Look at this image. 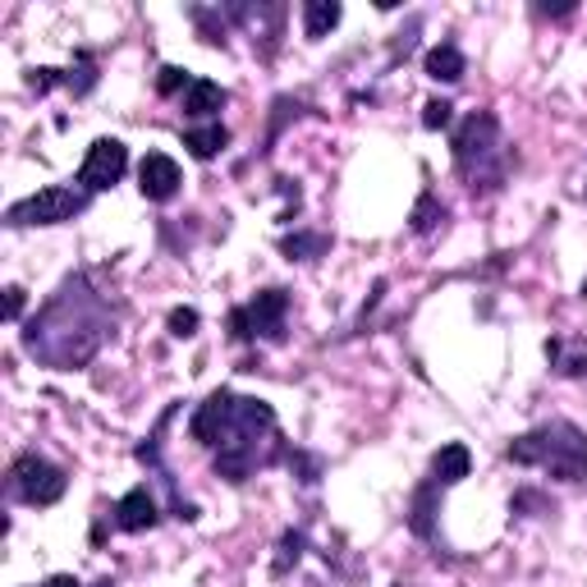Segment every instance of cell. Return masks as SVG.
Masks as SVG:
<instances>
[{
  "label": "cell",
  "mask_w": 587,
  "mask_h": 587,
  "mask_svg": "<svg viewBox=\"0 0 587 587\" xmlns=\"http://www.w3.org/2000/svg\"><path fill=\"white\" fill-rule=\"evenodd\" d=\"M184 115H193V120H207V115H216L225 106V88L212 84V78H193V88L179 97Z\"/></svg>",
  "instance_id": "cell-13"
},
{
  "label": "cell",
  "mask_w": 587,
  "mask_h": 587,
  "mask_svg": "<svg viewBox=\"0 0 587 587\" xmlns=\"http://www.w3.org/2000/svg\"><path fill=\"white\" fill-rule=\"evenodd\" d=\"M193 331H198V312H193V307H175V312H170V335L188 340Z\"/></svg>",
  "instance_id": "cell-21"
},
{
  "label": "cell",
  "mask_w": 587,
  "mask_h": 587,
  "mask_svg": "<svg viewBox=\"0 0 587 587\" xmlns=\"http://www.w3.org/2000/svg\"><path fill=\"white\" fill-rule=\"evenodd\" d=\"M10 487H14V496H19L23 505H56V500L65 496L69 478H65V468L47 463L42 454H23V459H14V468H10Z\"/></svg>",
  "instance_id": "cell-6"
},
{
  "label": "cell",
  "mask_w": 587,
  "mask_h": 587,
  "mask_svg": "<svg viewBox=\"0 0 587 587\" xmlns=\"http://www.w3.org/2000/svg\"><path fill=\"white\" fill-rule=\"evenodd\" d=\"M340 0H307L303 6V32L307 37H326L335 23H340Z\"/></svg>",
  "instance_id": "cell-15"
},
{
  "label": "cell",
  "mask_w": 587,
  "mask_h": 587,
  "mask_svg": "<svg viewBox=\"0 0 587 587\" xmlns=\"http://www.w3.org/2000/svg\"><path fill=\"white\" fill-rule=\"evenodd\" d=\"M179 184H184V175H179V166L170 162L166 151H147V156H143V166H138V188H143V198L170 203L175 193H179Z\"/></svg>",
  "instance_id": "cell-9"
},
{
  "label": "cell",
  "mask_w": 587,
  "mask_h": 587,
  "mask_svg": "<svg viewBox=\"0 0 587 587\" xmlns=\"http://www.w3.org/2000/svg\"><path fill=\"white\" fill-rule=\"evenodd\" d=\"M129 170V147L120 138H97L84 156V170H78V184H84L88 193H106L125 179Z\"/></svg>",
  "instance_id": "cell-8"
},
{
  "label": "cell",
  "mask_w": 587,
  "mask_h": 587,
  "mask_svg": "<svg viewBox=\"0 0 587 587\" xmlns=\"http://www.w3.org/2000/svg\"><path fill=\"white\" fill-rule=\"evenodd\" d=\"M229 390H216V395L203 400V409L193 413V441L198 446H216L221 432H225V418H229Z\"/></svg>",
  "instance_id": "cell-10"
},
{
  "label": "cell",
  "mask_w": 587,
  "mask_h": 587,
  "mask_svg": "<svg viewBox=\"0 0 587 587\" xmlns=\"http://www.w3.org/2000/svg\"><path fill=\"white\" fill-rule=\"evenodd\" d=\"M115 317H110V307L101 303L97 290H88L84 276H74L60 285V294L37 312L23 344H28V354L37 363H47L56 372H74V368H84L101 340L110 335Z\"/></svg>",
  "instance_id": "cell-1"
},
{
  "label": "cell",
  "mask_w": 587,
  "mask_h": 587,
  "mask_svg": "<svg viewBox=\"0 0 587 587\" xmlns=\"http://www.w3.org/2000/svg\"><path fill=\"white\" fill-rule=\"evenodd\" d=\"M285 294L281 290H262L248 307H234V317H229V331H234V340H257V335H266V340H281V331H285Z\"/></svg>",
  "instance_id": "cell-7"
},
{
  "label": "cell",
  "mask_w": 587,
  "mask_h": 587,
  "mask_svg": "<svg viewBox=\"0 0 587 587\" xmlns=\"http://www.w3.org/2000/svg\"><path fill=\"white\" fill-rule=\"evenodd\" d=\"M156 519V500L147 487H134L129 496H120V505H115V528H125V532H147Z\"/></svg>",
  "instance_id": "cell-11"
},
{
  "label": "cell",
  "mask_w": 587,
  "mask_h": 587,
  "mask_svg": "<svg viewBox=\"0 0 587 587\" xmlns=\"http://www.w3.org/2000/svg\"><path fill=\"white\" fill-rule=\"evenodd\" d=\"M281 248H285L290 257H303V262H307V257L326 253V239H322V234H294V239H285Z\"/></svg>",
  "instance_id": "cell-18"
},
{
  "label": "cell",
  "mask_w": 587,
  "mask_h": 587,
  "mask_svg": "<svg viewBox=\"0 0 587 587\" xmlns=\"http://www.w3.org/2000/svg\"><path fill=\"white\" fill-rule=\"evenodd\" d=\"M23 312V290H6V322H19Z\"/></svg>",
  "instance_id": "cell-22"
},
{
  "label": "cell",
  "mask_w": 587,
  "mask_h": 587,
  "mask_svg": "<svg viewBox=\"0 0 587 587\" xmlns=\"http://www.w3.org/2000/svg\"><path fill=\"white\" fill-rule=\"evenodd\" d=\"M450 120H454V106H450V101H427V106H422V125H427V129H446Z\"/></svg>",
  "instance_id": "cell-20"
},
{
  "label": "cell",
  "mask_w": 587,
  "mask_h": 587,
  "mask_svg": "<svg viewBox=\"0 0 587 587\" xmlns=\"http://www.w3.org/2000/svg\"><path fill=\"white\" fill-rule=\"evenodd\" d=\"M454 166L468 179V188H500L505 179V151H500V125L491 110H473L454 129Z\"/></svg>",
  "instance_id": "cell-4"
},
{
  "label": "cell",
  "mask_w": 587,
  "mask_h": 587,
  "mask_svg": "<svg viewBox=\"0 0 587 587\" xmlns=\"http://www.w3.org/2000/svg\"><path fill=\"white\" fill-rule=\"evenodd\" d=\"M427 78H437V84H459V78H463L459 47H432V51H427Z\"/></svg>",
  "instance_id": "cell-16"
},
{
  "label": "cell",
  "mask_w": 587,
  "mask_h": 587,
  "mask_svg": "<svg viewBox=\"0 0 587 587\" xmlns=\"http://www.w3.org/2000/svg\"><path fill=\"white\" fill-rule=\"evenodd\" d=\"M510 459L524 468H546L560 482H587V437L574 422H546L510 441Z\"/></svg>",
  "instance_id": "cell-3"
},
{
  "label": "cell",
  "mask_w": 587,
  "mask_h": 587,
  "mask_svg": "<svg viewBox=\"0 0 587 587\" xmlns=\"http://www.w3.org/2000/svg\"><path fill=\"white\" fill-rule=\"evenodd\" d=\"M266 463H276V413H271L266 400L234 395L225 432L216 441V473L229 482H244Z\"/></svg>",
  "instance_id": "cell-2"
},
{
  "label": "cell",
  "mask_w": 587,
  "mask_h": 587,
  "mask_svg": "<svg viewBox=\"0 0 587 587\" xmlns=\"http://www.w3.org/2000/svg\"><path fill=\"white\" fill-rule=\"evenodd\" d=\"M437 221H446V207H437L432 193H422V203H418V212H413V229H418V234H427Z\"/></svg>",
  "instance_id": "cell-19"
},
{
  "label": "cell",
  "mask_w": 587,
  "mask_h": 587,
  "mask_svg": "<svg viewBox=\"0 0 587 587\" xmlns=\"http://www.w3.org/2000/svg\"><path fill=\"white\" fill-rule=\"evenodd\" d=\"M468 468H473V454H468V446H441L437 459H432V482L437 487H454L468 478Z\"/></svg>",
  "instance_id": "cell-12"
},
{
  "label": "cell",
  "mask_w": 587,
  "mask_h": 587,
  "mask_svg": "<svg viewBox=\"0 0 587 587\" xmlns=\"http://www.w3.org/2000/svg\"><path fill=\"white\" fill-rule=\"evenodd\" d=\"M42 587H78V578H69V574H56V578H47Z\"/></svg>",
  "instance_id": "cell-23"
},
{
  "label": "cell",
  "mask_w": 587,
  "mask_h": 587,
  "mask_svg": "<svg viewBox=\"0 0 587 587\" xmlns=\"http://www.w3.org/2000/svg\"><path fill=\"white\" fill-rule=\"evenodd\" d=\"M84 207H88V193L84 188L51 184L42 193H32V198L14 203L10 207V225H65V221H74Z\"/></svg>",
  "instance_id": "cell-5"
},
{
  "label": "cell",
  "mask_w": 587,
  "mask_h": 587,
  "mask_svg": "<svg viewBox=\"0 0 587 587\" xmlns=\"http://www.w3.org/2000/svg\"><path fill=\"white\" fill-rule=\"evenodd\" d=\"M225 143H229V129H225V125H198V129L184 134V147L198 156V162H212V156H216Z\"/></svg>",
  "instance_id": "cell-14"
},
{
  "label": "cell",
  "mask_w": 587,
  "mask_h": 587,
  "mask_svg": "<svg viewBox=\"0 0 587 587\" xmlns=\"http://www.w3.org/2000/svg\"><path fill=\"white\" fill-rule=\"evenodd\" d=\"M188 88H193V78L179 65H166L162 74H156V92H162V97H184Z\"/></svg>",
  "instance_id": "cell-17"
}]
</instances>
